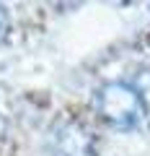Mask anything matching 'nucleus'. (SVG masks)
<instances>
[{
    "label": "nucleus",
    "instance_id": "obj_3",
    "mask_svg": "<svg viewBox=\"0 0 150 156\" xmlns=\"http://www.w3.org/2000/svg\"><path fill=\"white\" fill-rule=\"evenodd\" d=\"M0 26H3V13H0Z\"/></svg>",
    "mask_w": 150,
    "mask_h": 156
},
{
    "label": "nucleus",
    "instance_id": "obj_2",
    "mask_svg": "<svg viewBox=\"0 0 150 156\" xmlns=\"http://www.w3.org/2000/svg\"><path fill=\"white\" fill-rule=\"evenodd\" d=\"M60 148L65 156H88L91 154V138L85 135L83 128L67 125L60 135Z\"/></svg>",
    "mask_w": 150,
    "mask_h": 156
},
{
    "label": "nucleus",
    "instance_id": "obj_1",
    "mask_svg": "<svg viewBox=\"0 0 150 156\" xmlns=\"http://www.w3.org/2000/svg\"><path fill=\"white\" fill-rule=\"evenodd\" d=\"M96 109L109 125L119 130H132L145 117V99L132 83L111 81L96 94Z\"/></svg>",
    "mask_w": 150,
    "mask_h": 156
}]
</instances>
